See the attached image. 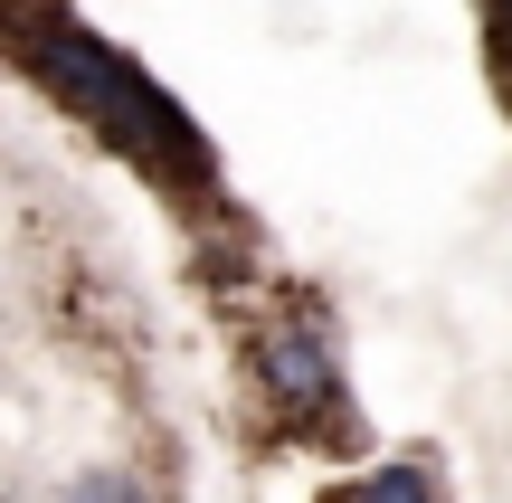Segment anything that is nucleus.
Here are the masks:
<instances>
[{
    "instance_id": "obj_3",
    "label": "nucleus",
    "mask_w": 512,
    "mask_h": 503,
    "mask_svg": "<svg viewBox=\"0 0 512 503\" xmlns=\"http://www.w3.org/2000/svg\"><path fill=\"white\" fill-rule=\"evenodd\" d=\"M351 503H437V475H427L418 456H389V466H370L361 485H351Z\"/></svg>"
},
{
    "instance_id": "obj_2",
    "label": "nucleus",
    "mask_w": 512,
    "mask_h": 503,
    "mask_svg": "<svg viewBox=\"0 0 512 503\" xmlns=\"http://www.w3.org/2000/svg\"><path fill=\"white\" fill-rule=\"evenodd\" d=\"M256 390H266L285 418L332 409V390H342V371H332V342L313 333L304 314H275L266 333H256Z\"/></svg>"
},
{
    "instance_id": "obj_4",
    "label": "nucleus",
    "mask_w": 512,
    "mask_h": 503,
    "mask_svg": "<svg viewBox=\"0 0 512 503\" xmlns=\"http://www.w3.org/2000/svg\"><path fill=\"white\" fill-rule=\"evenodd\" d=\"M57 503H152V485H143L133 466H86V475H76V485L57 494Z\"/></svg>"
},
{
    "instance_id": "obj_1",
    "label": "nucleus",
    "mask_w": 512,
    "mask_h": 503,
    "mask_svg": "<svg viewBox=\"0 0 512 503\" xmlns=\"http://www.w3.org/2000/svg\"><path fill=\"white\" fill-rule=\"evenodd\" d=\"M19 57H29L38 86H48L57 105H76L114 152H124V162H152L162 181H190V190L209 181L200 124H190V114L171 105L124 48H105L95 29H76L67 10H29V19H19Z\"/></svg>"
},
{
    "instance_id": "obj_5",
    "label": "nucleus",
    "mask_w": 512,
    "mask_h": 503,
    "mask_svg": "<svg viewBox=\"0 0 512 503\" xmlns=\"http://www.w3.org/2000/svg\"><path fill=\"white\" fill-rule=\"evenodd\" d=\"M0 19H10V10H0Z\"/></svg>"
}]
</instances>
